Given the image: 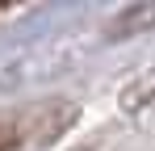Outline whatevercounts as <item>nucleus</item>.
I'll list each match as a JSON object with an SVG mask.
<instances>
[{"mask_svg": "<svg viewBox=\"0 0 155 151\" xmlns=\"http://www.w3.org/2000/svg\"><path fill=\"white\" fill-rule=\"evenodd\" d=\"M51 113H21V118H0V151H21L29 139L51 130Z\"/></svg>", "mask_w": 155, "mask_h": 151, "instance_id": "obj_1", "label": "nucleus"}]
</instances>
